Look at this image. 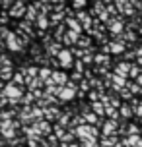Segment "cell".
Here are the masks:
<instances>
[{
	"instance_id": "obj_1",
	"label": "cell",
	"mask_w": 142,
	"mask_h": 147,
	"mask_svg": "<svg viewBox=\"0 0 142 147\" xmlns=\"http://www.w3.org/2000/svg\"><path fill=\"white\" fill-rule=\"evenodd\" d=\"M4 97H6L10 103H18L20 97H22V87L16 85V83H8L4 87Z\"/></svg>"
},
{
	"instance_id": "obj_2",
	"label": "cell",
	"mask_w": 142,
	"mask_h": 147,
	"mask_svg": "<svg viewBox=\"0 0 142 147\" xmlns=\"http://www.w3.org/2000/svg\"><path fill=\"white\" fill-rule=\"evenodd\" d=\"M76 136L80 138V140H96L97 138V130L96 128H91V126H78L76 128Z\"/></svg>"
},
{
	"instance_id": "obj_3",
	"label": "cell",
	"mask_w": 142,
	"mask_h": 147,
	"mask_svg": "<svg viewBox=\"0 0 142 147\" xmlns=\"http://www.w3.org/2000/svg\"><path fill=\"white\" fill-rule=\"evenodd\" d=\"M76 89H78V87H76L74 83H66V85H64V87L60 89L59 97H60V99H62V101H70V99H72V97H74Z\"/></svg>"
},
{
	"instance_id": "obj_4",
	"label": "cell",
	"mask_w": 142,
	"mask_h": 147,
	"mask_svg": "<svg viewBox=\"0 0 142 147\" xmlns=\"http://www.w3.org/2000/svg\"><path fill=\"white\" fill-rule=\"evenodd\" d=\"M57 56H59V64L62 68H68L70 64H72V54H70V51H66V49H62Z\"/></svg>"
},
{
	"instance_id": "obj_5",
	"label": "cell",
	"mask_w": 142,
	"mask_h": 147,
	"mask_svg": "<svg viewBox=\"0 0 142 147\" xmlns=\"http://www.w3.org/2000/svg\"><path fill=\"white\" fill-rule=\"evenodd\" d=\"M14 122H10V120H4L2 124H0V132H2V136H6V138H12L14 136Z\"/></svg>"
},
{
	"instance_id": "obj_6",
	"label": "cell",
	"mask_w": 142,
	"mask_h": 147,
	"mask_svg": "<svg viewBox=\"0 0 142 147\" xmlns=\"http://www.w3.org/2000/svg\"><path fill=\"white\" fill-rule=\"evenodd\" d=\"M130 68H132V66H128L127 62H125V64L121 62V64H117V68H115V74H117L119 78H123V80H125L127 76H130Z\"/></svg>"
},
{
	"instance_id": "obj_7",
	"label": "cell",
	"mask_w": 142,
	"mask_h": 147,
	"mask_svg": "<svg viewBox=\"0 0 142 147\" xmlns=\"http://www.w3.org/2000/svg\"><path fill=\"white\" fill-rule=\"evenodd\" d=\"M6 41H8V49H10V51H20V49H22V45H20V41H18V37H16L14 33H10V35L6 37Z\"/></svg>"
},
{
	"instance_id": "obj_8",
	"label": "cell",
	"mask_w": 142,
	"mask_h": 147,
	"mask_svg": "<svg viewBox=\"0 0 142 147\" xmlns=\"http://www.w3.org/2000/svg\"><path fill=\"white\" fill-rule=\"evenodd\" d=\"M23 8H25V4H23V2H18V4H14V6H12V10H10V16H12V18H20V16L27 14Z\"/></svg>"
},
{
	"instance_id": "obj_9",
	"label": "cell",
	"mask_w": 142,
	"mask_h": 147,
	"mask_svg": "<svg viewBox=\"0 0 142 147\" xmlns=\"http://www.w3.org/2000/svg\"><path fill=\"white\" fill-rule=\"evenodd\" d=\"M66 25L70 27V31H74V33H80V31H82V23L78 22V20H74V18H68Z\"/></svg>"
},
{
	"instance_id": "obj_10",
	"label": "cell",
	"mask_w": 142,
	"mask_h": 147,
	"mask_svg": "<svg viewBox=\"0 0 142 147\" xmlns=\"http://www.w3.org/2000/svg\"><path fill=\"white\" fill-rule=\"evenodd\" d=\"M53 83H59L60 87H64V83H66V74H62V72H53Z\"/></svg>"
},
{
	"instance_id": "obj_11",
	"label": "cell",
	"mask_w": 142,
	"mask_h": 147,
	"mask_svg": "<svg viewBox=\"0 0 142 147\" xmlns=\"http://www.w3.org/2000/svg\"><path fill=\"white\" fill-rule=\"evenodd\" d=\"M115 120H109V122H105V126H103V136H111V132L115 130Z\"/></svg>"
},
{
	"instance_id": "obj_12",
	"label": "cell",
	"mask_w": 142,
	"mask_h": 147,
	"mask_svg": "<svg viewBox=\"0 0 142 147\" xmlns=\"http://www.w3.org/2000/svg\"><path fill=\"white\" fill-rule=\"evenodd\" d=\"M0 78H2V80H10V78H14V74H12V68H10V66L0 68Z\"/></svg>"
},
{
	"instance_id": "obj_13",
	"label": "cell",
	"mask_w": 142,
	"mask_h": 147,
	"mask_svg": "<svg viewBox=\"0 0 142 147\" xmlns=\"http://www.w3.org/2000/svg\"><path fill=\"white\" fill-rule=\"evenodd\" d=\"M91 109L96 110V114H103L105 112V105L103 103H91Z\"/></svg>"
},
{
	"instance_id": "obj_14",
	"label": "cell",
	"mask_w": 142,
	"mask_h": 147,
	"mask_svg": "<svg viewBox=\"0 0 142 147\" xmlns=\"http://www.w3.org/2000/svg\"><path fill=\"white\" fill-rule=\"evenodd\" d=\"M117 8H121V12H125V14H132L130 4H127V2H117Z\"/></svg>"
},
{
	"instance_id": "obj_15",
	"label": "cell",
	"mask_w": 142,
	"mask_h": 147,
	"mask_svg": "<svg viewBox=\"0 0 142 147\" xmlns=\"http://www.w3.org/2000/svg\"><path fill=\"white\" fill-rule=\"evenodd\" d=\"M49 76H53V70H49V68H41L39 70V80H47Z\"/></svg>"
},
{
	"instance_id": "obj_16",
	"label": "cell",
	"mask_w": 142,
	"mask_h": 147,
	"mask_svg": "<svg viewBox=\"0 0 142 147\" xmlns=\"http://www.w3.org/2000/svg\"><path fill=\"white\" fill-rule=\"evenodd\" d=\"M23 74H27V80H31V78H35L39 74V70L35 66H31V68H27V70H23Z\"/></svg>"
},
{
	"instance_id": "obj_17",
	"label": "cell",
	"mask_w": 142,
	"mask_h": 147,
	"mask_svg": "<svg viewBox=\"0 0 142 147\" xmlns=\"http://www.w3.org/2000/svg\"><path fill=\"white\" fill-rule=\"evenodd\" d=\"M109 29H111L113 33H119V31L123 29V25H121L119 22H109Z\"/></svg>"
},
{
	"instance_id": "obj_18",
	"label": "cell",
	"mask_w": 142,
	"mask_h": 147,
	"mask_svg": "<svg viewBox=\"0 0 142 147\" xmlns=\"http://www.w3.org/2000/svg\"><path fill=\"white\" fill-rule=\"evenodd\" d=\"M109 51L111 52H121L123 51V45L121 43H109Z\"/></svg>"
},
{
	"instance_id": "obj_19",
	"label": "cell",
	"mask_w": 142,
	"mask_h": 147,
	"mask_svg": "<svg viewBox=\"0 0 142 147\" xmlns=\"http://www.w3.org/2000/svg\"><path fill=\"white\" fill-rule=\"evenodd\" d=\"M140 74H142V70L138 66H132V68H130V78H136V80H138V78H140Z\"/></svg>"
},
{
	"instance_id": "obj_20",
	"label": "cell",
	"mask_w": 142,
	"mask_h": 147,
	"mask_svg": "<svg viewBox=\"0 0 142 147\" xmlns=\"http://www.w3.org/2000/svg\"><path fill=\"white\" fill-rule=\"evenodd\" d=\"M37 23H39V27H41V29H47V27H49V20H47V18H43V16L37 20Z\"/></svg>"
},
{
	"instance_id": "obj_21",
	"label": "cell",
	"mask_w": 142,
	"mask_h": 147,
	"mask_svg": "<svg viewBox=\"0 0 142 147\" xmlns=\"http://www.w3.org/2000/svg\"><path fill=\"white\" fill-rule=\"evenodd\" d=\"M82 145L84 147H99V145H97V140H84Z\"/></svg>"
},
{
	"instance_id": "obj_22",
	"label": "cell",
	"mask_w": 142,
	"mask_h": 147,
	"mask_svg": "<svg viewBox=\"0 0 142 147\" xmlns=\"http://www.w3.org/2000/svg\"><path fill=\"white\" fill-rule=\"evenodd\" d=\"M27 20H35V6H29L27 8Z\"/></svg>"
},
{
	"instance_id": "obj_23",
	"label": "cell",
	"mask_w": 142,
	"mask_h": 147,
	"mask_svg": "<svg viewBox=\"0 0 142 147\" xmlns=\"http://www.w3.org/2000/svg\"><path fill=\"white\" fill-rule=\"evenodd\" d=\"M84 118H86V122H91V124H96V122H97V116L94 114V112H90V114H86Z\"/></svg>"
},
{
	"instance_id": "obj_24",
	"label": "cell",
	"mask_w": 142,
	"mask_h": 147,
	"mask_svg": "<svg viewBox=\"0 0 142 147\" xmlns=\"http://www.w3.org/2000/svg\"><path fill=\"white\" fill-rule=\"evenodd\" d=\"M96 62H99V64L109 62V56H105V54H97V56H96Z\"/></svg>"
},
{
	"instance_id": "obj_25",
	"label": "cell",
	"mask_w": 142,
	"mask_h": 147,
	"mask_svg": "<svg viewBox=\"0 0 142 147\" xmlns=\"http://www.w3.org/2000/svg\"><path fill=\"white\" fill-rule=\"evenodd\" d=\"M121 114H123V116H130V114H132V110L128 109V107H121Z\"/></svg>"
},
{
	"instance_id": "obj_26",
	"label": "cell",
	"mask_w": 142,
	"mask_h": 147,
	"mask_svg": "<svg viewBox=\"0 0 142 147\" xmlns=\"http://www.w3.org/2000/svg\"><path fill=\"white\" fill-rule=\"evenodd\" d=\"M14 81L18 83V85H20V87H22V83H23V76H22V74H14Z\"/></svg>"
},
{
	"instance_id": "obj_27",
	"label": "cell",
	"mask_w": 142,
	"mask_h": 147,
	"mask_svg": "<svg viewBox=\"0 0 142 147\" xmlns=\"http://www.w3.org/2000/svg\"><path fill=\"white\" fill-rule=\"evenodd\" d=\"M72 6H74V8H86V6H88V2H82V0H78V2H72Z\"/></svg>"
},
{
	"instance_id": "obj_28",
	"label": "cell",
	"mask_w": 142,
	"mask_h": 147,
	"mask_svg": "<svg viewBox=\"0 0 142 147\" xmlns=\"http://www.w3.org/2000/svg\"><path fill=\"white\" fill-rule=\"evenodd\" d=\"M59 122H60L62 126H66V124H68V114H62V116H59Z\"/></svg>"
},
{
	"instance_id": "obj_29",
	"label": "cell",
	"mask_w": 142,
	"mask_h": 147,
	"mask_svg": "<svg viewBox=\"0 0 142 147\" xmlns=\"http://www.w3.org/2000/svg\"><path fill=\"white\" fill-rule=\"evenodd\" d=\"M115 141H117L115 138H109V140H107V138H103V145H107V147H109V145H113Z\"/></svg>"
},
{
	"instance_id": "obj_30",
	"label": "cell",
	"mask_w": 142,
	"mask_h": 147,
	"mask_svg": "<svg viewBox=\"0 0 142 147\" xmlns=\"http://www.w3.org/2000/svg\"><path fill=\"white\" fill-rule=\"evenodd\" d=\"M78 45H80V47H86V45H90V39H88V37H82V39L78 41Z\"/></svg>"
},
{
	"instance_id": "obj_31",
	"label": "cell",
	"mask_w": 142,
	"mask_h": 147,
	"mask_svg": "<svg viewBox=\"0 0 142 147\" xmlns=\"http://www.w3.org/2000/svg\"><path fill=\"white\" fill-rule=\"evenodd\" d=\"M90 99H91V101H96V99H97V93H91V91H90ZM96 103H97V101H96Z\"/></svg>"
},
{
	"instance_id": "obj_32",
	"label": "cell",
	"mask_w": 142,
	"mask_h": 147,
	"mask_svg": "<svg viewBox=\"0 0 142 147\" xmlns=\"http://www.w3.org/2000/svg\"><path fill=\"white\" fill-rule=\"evenodd\" d=\"M90 60H94V56H90V54H86V56H84V62H90Z\"/></svg>"
},
{
	"instance_id": "obj_33",
	"label": "cell",
	"mask_w": 142,
	"mask_h": 147,
	"mask_svg": "<svg viewBox=\"0 0 142 147\" xmlns=\"http://www.w3.org/2000/svg\"><path fill=\"white\" fill-rule=\"evenodd\" d=\"M86 89H90L88 87V81H82V91H86Z\"/></svg>"
},
{
	"instance_id": "obj_34",
	"label": "cell",
	"mask_w": 142,
	"mask_h": 147,
	"mask_svg": "<svg viewBox=\"0 0 142 147\" xmlns=\"http://www.w3.org/2000/svg\"><path fill=\"white\" fill-rule=\"evenodd\" d=\"M136 85H142V76L138 78V80H136Z\"/></svg>"
},
{
	"instance_id": "obj_35",
	"label": "cell",
	"mask_w": 142,
	"mask_h": 147,
	"mask_svg": "<svg viewBox=\"0 0 142 147\" xmlns=\"http://www.w3.org/2000/svg\"><path fill=\"white\" fill-rule=\"evenodd\" d=\"M0 87H2V81H0Z\"/></svg>"
}]
</instances>
